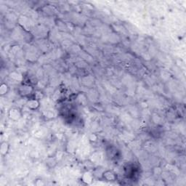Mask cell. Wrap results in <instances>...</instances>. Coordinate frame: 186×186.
Instances as JSON below:
<instances>
[{
	"instance_id": "cell-4",
	"label": "cell",
	"mask_w": 186,
	"mask_h": 186,
	"mask_svg": "<svg viewBox=\"0 0 186 186\" xmlns=\"http://www.w3.org/2000/svg\"><path fill=\"white\" fill-rule=\"evenodd\" d=\"M32 91H33V88L31 87V86H29V85L24 84L20 87V94L23 95V96H27V95H30V94L32 93Z\"/></svg>"
},
{
	"instance_id": "cell-6",
	"label": "cell",
	"mask_w": 186,
	"mask_h": 186,
	"mask_svg": "<svg viewBox=\"0 0 186 186\" xmlns=\"http://www.w3.org/2000/svg\"><path fill=\"white\" fill-rule=\"evenodd\" d=\"M9 91V87L5 83H2L0 87V95H5Z\"/></svg>"
},
{
	"instance_id": "cell-1",
	"label": "cell",
	"mask_w": 186,
	"mask_h": 186,
	"mask_svg": "<svg viewBox=\"0 0 186 186\" xmlns=\"http://www.w3.org/2000/svg\"><path fill=\"white\" fill-rule=\"evenodd\" d=\"M8 116L13 121H18L21 118L22 113L21 111L18 108H12L10 110L8 111Z\"/></svg>"
},
{
	"instance_id": "cell-2",
	"label": "cell",
	"mask_w": 186,
	"mask_h": 186,
	"mask_svg": "<svg viewBox=\"0 0 186 186\" xmlns=\"http://www.w3.org/2000/svg\"><path fill=\"white\" fill-rule=\"evenodd\" d=\"M39 101L36 98L30 99V100H28L26 105L31 110H36L37 108H39Z\"/></svg>"
},
{
	"instance_id": "cell-5",
	"label": "cell",
	"mask_w": 186,
	"mask_h": 186,
	"mask_svg": "<svg viewBox=\"0 0 186 186\" xmlns=\"http://www.w3.org/2000/svg\"><path fill=\"white\" fill-rule=\"evenodd\" d=\"M10 145L7 142H3L1 144V148H0V151H1V154L2 156H5L8 153L9 151Z\"/></svg>"
},
{
	"instance_id": "cell-7",
	"label": "cell",
	"mask_w": 186,
	"mask_h": 186,
	"mask_svg": "<svg viewBox=\"0 0 186 186\" xmlns=\"http://www.w3.org/2000/svg\"><path fill=\"white\" fill-rule=\"evenodd\" d=\"M82 179L83 181L86 182V183H90L92 180H93V175H92L90 173L86 172L84 174V175H83Z\"/></svg>"
},
{
	"instance_id": "cell-3",
	"label": "cell",
	"mask_w": 186,
	"mask_h": 186,
	"mask_svg": "<svg viewBox=\"0 0 186 186\" xmlns=\"http://www.w3.org/2000/svg\"><path fill=\"white\" fill-rule=\"evenodd\" d=\"M102 177L107 181H114L116 179V175L112 171H105L102 174Z\"/></svg>"
}]
</instances>
